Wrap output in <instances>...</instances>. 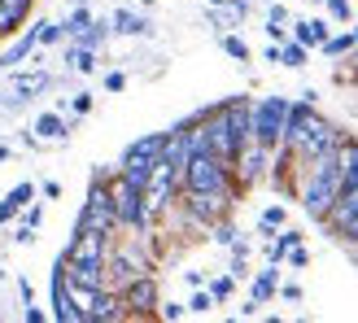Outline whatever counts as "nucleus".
I'll use <instances>...</instances> for the list:
<instances>
[{"instance_id": "nucleus-55", "label": "nucleus", "mask_w": 358, "mask_h": 323, "mask_svg": "<svg viewBox=\"0 0 358 323\" xmlns=\"http://www.w3.org/2000/svg\"><path fill=\"white\" fill-rule=\"evenodd\" d=\"M315 5H324V0H315Z\"/></svg>"}, {"instance_id": "nucleus-8", "label": "nucleus", "mask_w": 358, "mask_h": 323, "mask_svg": "<svg viewBox=\"0 0 358 323\" xmlns=\"http://www.w3.org/2000/svg\"><path fill=\"white\" fill-rule=\"evenodd\" d=\"M284 114H289V96H258L254 110H249V131H254L258 145L275 149L280 136H284Z\"/></svg>"}, {"instance_id": "nucleus-25", "label": "nucleus", "mask_w": 358, "mask_h": 323, "mask_svg": "<svg viewBox=\"0 0 358 323\" xmlns=\"http://www.w3.org/2000/svg\"><path fill=\"white\" fill-rule=\"evenodd\" d=\"M219 44H223V52H227L231 62H249V57H254V52H249V44L241 40L236 31H223V35H219Z\"/></svg>"}, {"instance_id": "nucleus-9", "label": "nucleus", "mask_w": 358, "mask_h": 323, "mask_svg": "<svg viewBox=\"0 0 358 323\" xmlns=\"http://www.w3.org/2000/svg\"><path fill=\"white\" fill-rule=\"evenodd\" d=\"M271 153H275V149L258 145V140H249V145H241L236 162H231V184H236V192L258 188L262 179L271 175Z\"/></svg>"}, {"instance_id": "nucleus-20", "label": "nucleus", "mask_w": 358, "mask_h": 323, "mask_svg": "<svg viewBox=\"0 0 358 323\" xmlns=\"http://www.w3.org/2000/svg\"><path fill=\"white\" fill-rule=\"evenodd\" d=\"M66 70H75V75H92V70H96V48L70 40V48H66Z\"/></svg>"}, {"instance_id": "nucleus-18", "label": "nucleus", "mask_w": 358, "mask_h": 323, "mask_svg": "<svg viewBox=\"0 0 358 323\" xmlns=\"http://www.w3.org/2000/svg\"><path fill=\"white\" fill-rule=\"evenodd\" d=\"M122 319H131L127 306H122V293L101 289L96 293V306H92V319H87V323H122Z\"/></svg>"}, {"instance_id": "nucleus-27", "label": "nucleus", "mask_w": 358, "mask_h": 323, "mask_svg": "<svg viewBox=\"0 0 358 323\" xmlns=\"http://www.w3.org/2000/svg\"><path fill=\"white\" fill-rule=\"evenodd\" d=\"M40 48H52V44H66V27L62 22H52V17H40Z\"/></svg>"}, {"instance_id": "nucleus-7", "label": "nucleus", "mask_w": 358, "mask_h": 323, "mask_svg": "<svg viewBox=\"0 0 358 323\" xmlns=\"http://www.w3.org/2000/svg\"><path fill=\"white\" fill-rule=\"evenodd\" d=\"M231 201H236V192H179L175 210L192 227H210V223H219L231 214Z\"/></svg>"}, {"instance_id": "nucleus-31", "label": "nucleus", "mask_w": 358, "mask_h": 323, "mask_svg": "<svg viewBox=\"0 0 358 323\" xmlns=\"http://www.w3.org/2000/svg\"><path fill=\"white\" fill-rule=\"evenodd\" d=\"M324 9H328V22H336V27L354 22V5H350V0H324Z\"/></svg>"}, {"instance_id": "nucleus-50", "label": "nucleus", "mask_w": 358, "mask_h": 323, "mask_svg": "<svg viewBox=\"0 0 358 323\" xmlns=\"http://www.w3.org/2000/svg\"><path fill=\"white\" fill-rule=\"evenodd\" d=\"M262 62H271V66H280V44H271V48H266V52H262Z\"/></svg>"}, {"instance_id": "nucleus-30", "label": "nucleus", "mask_w": 358, "mask_h": 323, "mask_svg": "<svg viewBox=\"0 0 358 323\" xmlns=\"http://www.w3.org/2000/svg\"><path fill=\"white\" fill-rule=\"evenodd\" d=\"M206 289L214 293V301H219V306H227L231 293H236V275H214V280L206 284Z\"/></svg>"}, {"instance_id": "nucleus-43", "label": "nucleus", "mask_w": 358, "mask_h": 323, "mask_svg": "<svg viewBox=\"0 0 358 323\" xmlns=\"http://www.w3.org/2000/svg\"><path fill=\"white\" fill-rule=\"evenodd\" d=\"M122 87H127V75H122V70H110V75H105V92H122Z\"/></svg>"}, {"instance_id": "nucleus-29", "label": "nucleus", "mask_w": 358, "mask_h": 323, "mask_svg": "<svg viewBox=\"0 0 358 323\" xmlns=\"http://www.w3.org/2000/svg\"><path fill=\"white\" fill-rule=\"evenodd\" d=\"M184 306H188V315H210L214 306H219V301H214V293L201 284V289H192V297L184 301Z\"/></svg>"}, {"instance_id": "nucleus-53", "label": "nucleus", "mask_w": 358, "mask_h": 323, "mask_svg": "<svg viewBox=\"0 0 358 323\" xmlns=\"http://www.w3.org/2000/svg\"><path fill=\"white\" fill-rule=\"evenodd\" d=\"M354 40H358V17H354Z\"/></svg>"}, {"instance_id": "nucleus-1", "label": "nucleus", "mask_w": 358, "mask_h": 323, "mask_svg": "<svg viewBox=\"0 0 358 323\" xmlns=\"http://www.w3.org/2000/svg\"><path fill=\"white\" fill-rule=\"evenodd\" d=\"M297 171H301V179H297L301 210H306V219L324 223L332 201H336V192H341V162H336V149L324 153V157H315V162H306V166H297Z\"/></svg>"}, {"instance_id": "nucleus-42", "label": "nucleus", "mask_w": 358, "mask_h": 323, "mask_svg": "<svg viewBox=\"0 0 358 323\" xmlns=\"http://www.w3.org/2000/svg\"><path fill=\"white\" fill-rule=\"evenodd\" d=\"M275 297H284V301H301V284H297V280L280 284V289H275Z\"/></svg>"}, {"instance_id": "nucleus-54", "label": "nucleus", "mask_w": 358, "mask_h": 323, "mask_svg": "<svg viewBox=\"0 0 358 323\" xmlns=\"http://www.w3.org/2000/svg\"><path fill=\"white\" fill-rule=\"evenodd\" d=\"M140 5H157V0H140Z\"/></svg>"}, {"instance_id": "nucleus-13", "label": "nucleus", "mask_w": 358, "mask_h": 323, "mask_svg": "<svg viewBox=\"0 0 358 323\" xmlns=\"http://www.w3.org/2000/svg\"><path fill=\"white\" fill-rule=\"evenodd\" d=\"M35 48H40V27L31 22V27H22V31L13 35V44L5 52H0V75H13L17 66H27L35 57Z\"/></svg>"}, {"instance_id": "nucleus-22", "label": "nucleus", "mask_w": 358, "mask_h": 323, "mask_svg": "<svg viewBox=\"0 0 358 323\" xmlns=\"http://www.w3.org/2000/svg\"><path fill=\"white\" fill-rule=\"evenodd\" d=\"M284 223H289V210H284V206H266V210L258 214V236H262V241H271Z\"/></svg>"}, {"instance_id": "nucleus-2", "label": "nucleus", "mask_w": 358, "mask_h": 323, "mask_svg": "<svg viewBox=\"0 0 358 323\" xmlns=\"http://www.w3.org/2000/svg\"><path fill=\"white\" fill-rule=\"evenodd\" d=\"M179 192H236V184H231V166L223 157H214L210 149L188 153L184 171H179Z\"/></svg>"}, {"instance_id": "nucleus-38", "label": "nucleus", "mask_w": 358, "mask_h": 323, "mask_svg": "<svg viewBox=\"0 0 358 323\" xmlns=\"http://www.w3.org/2000/svg\"><path fill=\"white\" fill-rule=\"evenodd\" d=\"M223 9H227V22H231V27H241L245 17H249V0H227Z\"/></svg>"}, {"instance_id": "nucleus-37", "label": "nucleus", "mask_w": 358, "mask_h": 323, "mask_svg": "<svg viewBox=\"0 0 358 323\" xmlns=\"http://www.w3.org/2000/svg\"><path fill=\"white\" fill-rule=\"evenodd\" d=\"M284 262H289L293 271H301V266H310V249H306V241H301V245H293L289 254H284Z\"/></svg>"}, {"instance_id": "nucleus-17", "label": "nucleus", "mask_w": 358, "mask_h": 323, "mask_svg": "<svg viewBox=\"0 0 358 323\" xmlns=\"http://www.w3.org/2000/svg\"><path fill=\"white\" fill-rule=\"evenodd\" d=\"M110 31L114 35H127V40H145L153 27H149V17L136 13V9H114L110 13Z\"/></svg>"}, {"instance_id": "nucleus-26", "label": "nucleus", "mask_w": 358, "mask_h": 323, "mask_svg": "<svg viewBox=\"0 0 358 323\" xmlns=\"http://www.w3.org/2000/svg\"><path fill=\"white\" fill-rule=\"evenodd\" d=\"M206 231H210V241H214V245H223V249H231V245H236V236H241V231H236V223H231V219H219V223H210Z\"/></svg>"}, {"instance_id": "nucleus-10", "label": "nucleus", "mask_w": 358, "mask_h": 323, "mask_svg": "<svg viewBox=\"0 0 358 323\" xmlns=\"http://www.w3.org/2000/svg\"><path fill=\"white\" fill-rule=\"evenodd\" d=\"M324 227L332 231L336 241H345L350 249H358V188H341V192H336Z\"/></svg>"}, {"instance_id": "nucleus-28", "label": "nucleus", "mask_w": 358, "mask_h": 323, "mask_svg": "<svg viewBox=\"0 0 358 323\" xmlns=\"http://www.w3.org/2000/svg\"><path fill=\"white\" fill-rule=\"evenodd\" d=\"M87 22H92V9H87V5H75V9L66 13V22H62V27H66V40H75Z\"/></svg>"}, {"instance_id": "nucleus-49", "label": "nucleus", "mask_w": 358, "mask_h": 323, "mask_svg": "<svg viewBox=\"0 0 358 323\" xmlns=\"http://www.w3.org/2000/svg\"><path fill=\"white\" fill-rule=\"evenodd\" d=\"M17 140H22V145H27V149H44V145H40V140H35V131H17Z\"/></svg>"}, {"instance_id": "nucleus-36", "label": "nucleus", "mask_w": 358, "mask_h": 323, "mask_svg": "<svg viewBox=\"0 0 358 323\" xmlns=\"http://www.w3.org/2000/svg\"><path fill=\"white\" fill-rule=\"evenodd\" d=\"M9 241L27 249V245H35V241H40V227H27V223H17V227L9 231Z\"/></svg>"}, {"instance_id": "nucleus-14", "label": "nucleus", "mask_w": 358, "mask_h": 323, "mask_svg": "<svg viewBox=\"0 0 358 323\" xmlns=\"http://www.w3.org/2000/svg\"><path fill=\"white\" fill-rule=\"evenodd\" d=\"M35 140H40V145H66L70 140V131H75V122H70L62 110H44L40 118H35Z\"/></svg>"}, {"instance_id": "nucleus-33", "label": "nucleus", "mask_w": 358, "mask_h": 323, "mask_svg": "<svg viewBox=\"0 0 358 323\" xmlns=\"http://www.w3.org/2000/svg\"><path fill=\"white\" fill-rule=\"evenodd\" d=\"M92 105H96V96H92V92H75V96L62 105V110H70L75 118H83V114H92Z\"/></svg>"}, {"instance_id": "nucleus-44", "label": "nucleus", "mask_w": 358, "mask_h": 323, "mask_svg": "<svg viewBox=\"0 0 358 323\" xmlns=\"http://www.w3.org/2000/svg\"><path fill=\"white\" fill-rule=\"evenodd\" d=\"M17 297H22V306H31V301H35V289H31L27 275H17Z\"/></svg>"}, {"instance_id": "nucleus-15", "label": "nucleus", "mask_w": 358, "mask_h": 323, "mask_svg": "<svg viewBox=\"0 0 358 323\" xmlns=\"http://www.w3.org/2000/svg\"><path fill=\"white\" fill-rule=\"evenodd\" d=\"M289 35L301 40L306 48H319L332 35V22H328V17H289Z\"/></svg>"}, {"instance_id": "nucleus-51", "label": "nucleus", "mask_w": 358, "mask_h": 323, "mask_svg": "<svg viewBox=\"0 0 358 323\" xmlns=\"http://www.w3.org/2000/svg\"><path fill=\"white\" fill-rule=\"evenodd\" d=\"M0 162H9V145H0Z\"/></svg>"}, {"instance_id": "nucleus-6", "label": "nucleus", "mask_w": 358, "mask_h": 323, "mask_svg": "<svg viewBox=\"0 0 358 323\" xmlns=\"http://www.w3.org/2000/svg\"><path fill=\"white\" fill-rule=\"evenodd\" d=\"M341 127H336V122H328L324 114H310L306 118V131H301V140L293 145V162L297 166H306V162H315V157H324V153H332L336 145H341Z\"/></svg>"}, {"instance_id": "nucleus-32", "label": "nucleus", "mask_w": 358, "mask_h": 323, "mask_svg": "<svg viewBox=\"0 0 358 323\" xmlns=\"http://www.w3.org/2000/svg\"><path fill=\"white\" fill-rule=\"evenodd\" d=\"M5 196H9V201H13L17 210H22V206H31L35 196H40V184H31V179H22V184H13V188H9Z\"/></svg>"}, {"instance_id": "nucleus-23", "label": "nucleus", "mask_w": 358, "mask_h": 323, "mask_svg": "<svg viewBox=\"0 0 358 323\" xmlns=\"http://www.w3.org/2000/svg\"><path fill=\"white\" fill-rule=\"evenodd\" d=\"M310 62V48L301 44V40H284L280 44V66H289V70H301Z\"/></svg>"}, {"instance_id": "nucleus-24", "label": "nucleus", "mask_w": 358, "mask_h": 323, "mask_svg": "<svg viewBox=\"0 0 358 323\" xmlns=\"http://www.w3.org/2000/svg\"><path fill=\"white\" fill-rule=\"evenodd\" d=\"M354 31H336V35H328V40L324 44H319V48H324V57H350V52H354Z\"/></svg>"}, {"instance_id": "nucleus-45", "label": "nucleus", "mask_w": 358, "mask_h": 323, "mask_svg": "<svg viewBox=\"0 0 358 323\" xmlns=\"http://www.w3.org/2000/svg\"><path fill=\"white\" fill-rule=\"evenodd\" d=\"M22 319H27V323H48V310H40V306L31 301V306L22 310Z\"/></svg>"}, {"instance_id": "nucleus-35", "label": "nucleus", "mask_w": 358, "mask_h": 323, "mask_svg": "<svg viewBox=\"0 0 358 323\" xmlns=\"http://www.w3.org/2000/svg\"><path fill=\"white\" fill-rule=\"evenodd\" d=\"M266 27H289V5H280V0H266Z\"/></svg>"}, {"instance_id": "nucleus-40", "label": "nucleus", "mask_w": 358, "mask_h": 323, "mask_svg": "<svg viewBox=\"0 0 358 323\" xmlns=\"http://www.w3.org/2000/svg\"><path fill=\"white\" fill-rule=\"evenodd\" d=\"M17 214H22V210H17V206L9 201V196H0V227H9V223L17 219Z\"/></svg>"}, {"instance_id": "nucleus-3", "label": "nucleus", "mask_w": 358, "mask_h": 323, "mask_svg": "<svg viewBox=\"0 0 358 323\" xmlns=\"http://www.w3.org/2000/svg\"><path fill=\"white\" fill-rule=\"evenodd\" d=\"M110 175L114 171H92V184H87V196H83V210H79V223L75 227H92V231H105V236H118Z\"/></svg>"}, {"instance_id": "nucleus-52", "label": "nucleus", "mask_w": 358, "mask_h": 323, "mask_svg": "<svg viewBox=\"0 0 358 323\" xmlns=\"http://www.w3.org/2000/svg\"><path fill=\"white\" fill-rule=\"evenodd\" d=\"M210 5H214V9H223V5H227V0H210Z\"/></svg>"}, {"instance_id": "nucleus-48", "label": "nucleus", "mask_w": 358, "mask_h": 323, "mask_svg": "<svg viewBox=\"0 0 358 323\" xmlns=\"http://www.w3.org/2000/svg\"><path fill=\"white\" fill-rule=\"evenodd\" d=\"M184 284H188V289H201L206 275H201V271H184Z\"/></svg>"}, {"instance_id": "nucleus-41", "label": "nucleus", "mask_w": 358, "mask_h": 323, "mask_svg": "<svg viewBox=\"0 0 358 323\" xmlns=\"http://www.w3.org/2000/svg\"><path fill=\"white\" fill-rule=\"evenodd\" d=\"M227 275L245 280V275H249V258H245V254H231V266H227Z\"/></svg>"}, {"instance_id": "nucleus-4", "label": "nucleus", "mask_w": 358, "mask_h": 323, "mask_svg": "<svg viewBox=\"0 0 358 323\" xmlns=\"http://www.w3.org/2000/svg\"><path fill=\"white\" fill-rule=\"evenodd\" d=\"M162 145H166V131H149V136L131 140V145L122 149V157H118V175L127 179V184L145 188L153 166H157V157H162Z\"/></svg>"}, {"instance_id": "nucleus-47", "label": "nucleus", "mask_w": 358, "mask_h": 323, "mask_svg": "<svg viewBox=\"0 0 358 323\" xmlns=\"http://www.w3.org/2000/svg\"><path fill=\"white\" fill-rule=\"evenodd\" d=\"M266 35H271V44H284V40H293V35H289V27H262Z\"/></svg>"}, {"instance_id": "nucleus-34", "label": "nucleus", "mask_w": 358, "mask_h": 323, "mask_svg": "<svg viewBox=\"0 0 358 323\" xmlns=\"http://www.w3.org/2000/svg\"><path fill=\"white\" fill-rule=\"evenodd\" d=\"M157 319L179 323V319H188V306H184V301H157Z\"/></svg>"}, {"instance_id": "nucleus-46", "label": "nucleus", "mask_w": 358, "mask_h": 323, "mask_svg": "<svg viewBox=\"0 0 358 323\" xmlns=\"http://www.w3.org/2000/svg\"><path fill=\"white\" fill-rule=\"evenodd\" d=\"M40 196H48V201H57V196H62V184H57V179H44V184H40Z\"/></svg>"}, {"instance_id": "nucleus-12", "label": "nucleus", "mask_w": 358, "mask_h": 323, "mask_svg": "<svg viewBox=\"0 0 358 323\" xmlns=\"http://www.w3.org/2000/svg\"><path fill=\"white\" fill-rule=\"evenodd\" d=\"M157 301H162V289H157L153 271L136 275L127 289H122V306H127L131 319H157Z\"/></svg>"}, {"instance_id": "nucleus-16", "label": "nucleus", "mask_w": 358, "mask_h": 323, "mask_svg": "<svg viewBox=\"0 0 358 323\" xmlns=\"http://www.w3.org/2000/svg\"><path fill=\"white\" fill-rule=\"evenodd\" d=\"M31 5L35 0H0V40H13V35L27 27Z\"/></svg>"}, {"instance_id": "nucleus-11", "label": "nucleus", "mask_w": 358, "mask_h": 323, "mask_svg": "<svg viewBox=\"0 0 358 323\" xmlns=\"http://www.w3.org/2000/svg\"><path fill=\"white\" fill-rule=\"evenodd\" d=\"M48 319L52 323H83L75 297H70V284H66V258H57L48 271Z\"/></svg>"}, {"instance_id": "nucleus-39", "label": "nucleus", "mask_w": 358, "mask_h": 323, "mask_svg": "<svg viewBox=\"0 0 358 323\" xmlns=\"http://www.w3.org/2000/svg\"><path fill=\"white\" fill-rule=\"evenodd\" d=\"M17 219H22L27 227H40V223H44V206L31 201V206H22V214H17Z\"/></svg>"}, {"instance_id": "nucleus-5", "label": "nucleus", "mask_w": 358, "mask_h": 323, "mask_svg": "<svg viewBox=\"0 0 358 323\" xmlns=\"http://www.w3.org/2000/svg\"><path fill=\"white\" fill-rule=\"evenodd\" d=\"M110 192H114V214H118V231H131V236H153V223L145 214V192L136 184H127L118 171L110 175Z\"/></svg>"}, {"instance_id": "nucleus-19", "label": "nucleus", "mask_w": 358, "mask_h": 323, "mask_svg": "<svg viewBox=\"0 0 358 323\" xmlns=\"http://www.w3.org/2000/svg\"><path fill=\"white\" fill-rule=\"evenodd\" d=\"M280 289V262H266L262 271H254V284H249V297L258 301V306H266V301L275 297Z\"/></svg>"}, {"instance_id": "nucleus-21", "label": "nucleus", "mask_w": 358, "mask_h": 323, "mask_svg": "<svg viewBox=\"0 0 358 323\" xmlns=\"http://www.w3.org/2000/svg\"><path fill=\"white\" fill-rule=\"evenodd\" d=\"M110 35H114V31H110V17H101V22L92 17V22H87V27H83V31L75 35V44H87V48H96V52H101Z\"/></svg>"}]
</instances>
